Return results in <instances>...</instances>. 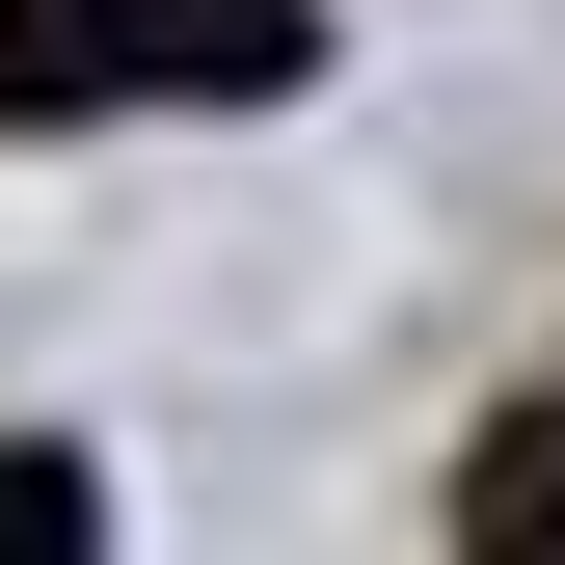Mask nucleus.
<instances>
[{"label": "nucleus", "mask_w": 565, "mask_h": 565, "mask_svg": "<svg viewBox=\"0 0 565 565\" xmlns=\"http://www.w3.org/2000/svg\"><path fill=\"white\" fill-rule=\"evenodd\" d=\"M82 539H108V484L54 458V431H0V565H82Z\"/></svg>", "instance_id": "nucleus-3"}, {"label": "nucleus", "mask_w": 565, "mask_h": 565, "mask_svg": "<svg viewBox=\"0 0 565 565\" xmlns=\"http://www.w3.org/2000/svg\"><path fill=\"white\" fill-rule=\"evenodd\" d=\"M458 539L484 565H565V404H512V431L458 458Z\"/></svg>", "instance_id": "nucleus-2"}, {"label": "nucleus", "mask_w": 565, "mask_h": 565, "mask_svg": "<svg viewBox=\"0 0 565 565\" xmlns=\"http://www.w3.org/2000/svg\"><path fill=\"white\" fill-rule=\"evenodd\" d=\"M323 82L297 0H0V135H82V108H269Z\"/></svg>", "instance_id": "nucleus-1"}]
</instances>
